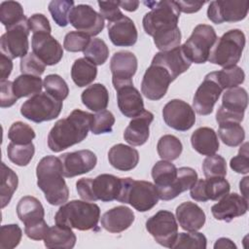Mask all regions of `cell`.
<instances>
[{
	"label": "cell",
	"mask_w": 249,
	"mask_h": 249,
	"mask_svg": "<svg viewBox=\"0 0 249 249\" xmlns=\"http://www.w3.org/2000/svg\"><path fill=\"white\" fill-rule=\"evenodd\" d=\"M151 11L143 17L144 31L154 38L160 52L170 51L180 46L181 31L178 27L180 11L176 1L144 2Z\"/></svg>",
	"instance_id": "1"
},
{
	"label": "cell",
	"mask_w": 249,
	"mask_h": 249,
	"mask_svg": "<svg viewBox=\"0 0 249 249\" xmlns=\"http://www.w3.org/2000/svg\"><path fill=\"white\" fill-rule=\"evenodd\" d=\"M93 114L75 109L64 119L57 121L48 135L51 151L59 153L87 138L91 127Z\"/></svg>",
	"instance_id": "2"
},
{
	"label": "cell",
	"mask_w": 249,
	"mask_h": 249,
	"mask_svg": "<svg viewBox=\"0 0 249 249\" xmlns=\"http://www.w3.org/2000/svg\"><path fill=\"white\" fill-rule=\"evenodd\" d=\"M37 186L52 205H61L69 197V190L63 179V167L59 158L44 157L36 167Z\"/></svg>",
	"instance_id": "3"
},
{
	"label": "cell",
	"mask_w": 249,
	"mask_h": 249,
	"mask_svg": "<svg viewBox=\"0 0 249 249\" xmlns=\"http://www.w3.org/2000/svg\"><path fill=\"white\" fill-rule=\"evenodd\" d=\"M100 218V208L97 204L86 200H71L63 203L54 216L56 225L79 231L94 230Z\"/></svg>",
	"instance_id": "4"
},
{
	"label": "cell",
	"mask_w": 249,
	"mask_h": 249,
	"mask_svg": "<svg viewBox=\"0 0 249 249\" xmlns=\"http://www.w3.org/2000/svg\"><path fill=\"white\" fill-rule=\"evenodd\" d=\"M121 190L116 200L130 204L139 212H146L157 205L160 197L153 183L130 177L121 178Z\"/></svg>",
	"instance_id": "5"
},
{
	"label": "cell",
	"mask_w": 249,
	"mask_h": 249,
	"mask_svg": "<svg viewBox=\"0 0 249 249\" xmlns=\"http://www.w3.org/2000/svg\"><path fill=\"white\" fill-rule=\"evenodd\" d=\"M121 178L112 174H100L94 179L82 178L77 181L76 189L80 197L87 201L116 200L121 190Z\"/></svg>",
	"instance_id": "6"
},
{
	"label": "cell",
	"mask_w": 249,
	"mask_h": 249,
	"mask_svg": "<svg viewBox=\"0 0 249 249\" xmlns=\"http://www.w3.org/2000/svg\"><path fill=\"white\" fill-rule=\"evenodd\" d=\"M245 35L240 29H231L217 39L208 61L224 68L236 65L245 47Z\"/></svg>",
	"instance_id": "7"
},
{
	"label": "cell",
	"mask_w": 249,
	"mask_h": 249,
	"mask_svg": "<svg viewBox=\"0 0 249 249\" xmlns=\"http://www.w3.org/2000/svg\"><path fill=\"white\" fill-rule=\"evenodd\" d=\"M17 214L25 226L24 232L28 238L44 239L49 226L44 220L45 210L39 199L31 196L21 197L17 205Z\"/></svg>",
	"instance_id": "8"
},
{
	"label": "cell",
	"mask_w": 249,
	"mask_h": 249,
	"mask_svg": "<svg viewBox=\"0 0 249 249\" xmlns=\"http://www.w3.org/2000/svg\"><path fill=\"white\" fill-rule=\"evenodd\" d=\"M218 37L215 29L208 24L196 25L189 39L182 45L191 62L201 64L208 60L210 52Z\"/></svg>",
	"instance_id": "9"
},
{
	"label": "cell",
	"mask_w": 249,
	"mask_h": 249,
	"mask_svg": "<svg viewBox=\"0 0 249 249\" xmlns=\"http://www.w3.org/2000/svg\"><path fill=\"white\" fill-rule=\"evenodd\" d=\"M61 109L62 101L57 100L48 92H40L22 103L20 114L25 119L39 124L56 119Z\"/></svg>",
	"instance_id": "10"
},
{
	"label": "cell",
	"mask_w": 249,
	"mask_h": 249,
	"mask_svg": "<svg viewBox=\"0 0 249 249\" xmlns=\"http://www.w3.org/2000/svg\"><path fill=\"white\" fill-rule=\"evenodd\" d=\"M247 105L248 94L245 89L241 87L228 89L223 94L222 105L216 113L217 123L242 122Z\"/></svg>",
	"instance_id": "11"
},
{
	"label": "cell",
	"mask_w": 249,
	"mask_h": 249,
	"mask_svg": "<svg viewBox=\"0 0 249 249\" xmlns=\"http://www.w3.org/2000/svg\"><path fill=\"white\" fill-rule=\"evenodd\" d=\"M146 229L154 239L161 246L172 248L178 235V224L173 213L160 210L146 222Z\"/></svg>",
	"instance_id": "12"
},
{
	"label": "cell",
	"mask_w": 249,
	"mask_h": 249,
	"mask_svg": "<svg viewBox=\"0 0 249 249\" xmlns=\"http://www.w3.org/2000/svg\"><path fill=\"white\" fill-rule=\"evenodd\" d=\"M29 32L27 18L7 29L0 39L1 53L11 59L25 56L29 49Z\"/></svg>",
	"instance_id": "13"
},
{
	"label": "cell",
	"mask_w": 249,
	"mask_h": 249,
	"mask_svg": "<svg viewBox=\"0 0 249 249\" xmlns=\"http://www.w3.org/2000/svg\"><path fill=\"white\" fill-rule=\"evenodd\" d=\"M248 10L249 1L247 0H217L210 2L207 9V18L216 24L235 22L244 19Z\"/></svg>",
	"instance_id": "14"
},
{
	"label": "cell",
	"mask_w": 249,
	"mask_h": 249,
	"mask_svg": "<svg viewBox=\"0 0 249 249\" xmlns=\"http://www.w3.org/2000/svg\"><path fill=\"white\" fill-rule=\"evenodd\" d=\"M172 81L169 72L164 67L151 63L144 73L141 91L148 99L159 100L165 95Z\"/></svg>",
	"instance_id": "15"
},
{
	"label": "cell",
	"mask_w": 249,
	"mask_h": 249,
	"mask_svg": "<svg viewBox=\"0 0 249 249\" xmlns=\"http://www.w3.org/2000/svg\"><path fill=\"white\" fill-rule=\"evenodd\" d=\"M69 22L78 31L89 36L99 34L104 28V18L91 6L79 4L74 6L69 15Z\"/></svg>",
	"instance_id": "16"
},
{
	"label": "cell",
	"mask_w": 249,
	"mask_h": 249,
	"mask_svg": "<svg viewBox=\"0 0 249 249\" xmlns=\"http://www.w3.org/2000/svg\"><path fill=\"white\" fill-rule=\"evenodd\" d=\"M164 123L178 131L189 130L196 123L194 109L181 99H172L162 108Z\"/></svg>",
	"instance_id": "17"
},
{
	"label": "cell",
	"mask_w": 249,
	"mask_h": 249,
	"mask_svg": "<svg viewBox=\"0 0 249 249\" xmlns=\"http://www.w3.org/2000/svg\"><path fill=\"white\" fill-rule=\"evenodd\" d=\"M137 66V57L131 52L120 51L115 53L110 61L114 89H116L122 86L133 84L132 77L136 73Z\"/></svg>",
	"instance_id": "18"
},
{
	"label": "cell",
	"mask_w": 249,
	"mask_h": 249,
	"mask_svg": "<svg viewBox=\"0 0 249 249\" xmlns=\"http://www.w3.org/2000/svg\"><path fill=\"white\" fill-rule=\"evenodd\" d=\"M222 91L223 89L219 86L211 74L208 73L195 93L193 100V107L195 111L201 116L211 114Z\"/></svg>",
	"instance_id": "19"
},
{
	"label": "cell",
	"mask_w": 249,
	"mask_h": 249,
	"mask_svg": "<svg viewBox=\"0 0 249 249\" xmlns=\"http://www.w3.org/2000/svg\"><path fill=\"white\" fill-rule=\"evenodd\" d=\"M63 175L66 178H72L91 171L97 162L96 155L90 150H80L64 153L59 157Z\"/></svg>",
	"instance_id": "20"
},
{
	"label": "cell",
	"mask_w": 249,
	"mask_h": 249,
	"mask_svg": "<svg viewBox=\"0 0 249 249\" xmlns=\"http://www.w3.org/2000/svg\"><path fill=\"white\" fill-rule=\"evenodd\" d=\"M230 189V183L225 177L199 179L191 188L190 196L196 201L218 200L229 194Z\"/></svg>",
	"instance_id": "21"
},
{
	"label": "cell",
	"mask_w": 249,
	"mask_h": 249,
	"mask_svg": "<svg viewBox=\"0 0 249 249\" xmlns=\"http://www.w3.org/2000/svg\"><path fill=\"white\" fill-rule=\"evenodd\" d=\"M32 51L46 65L57 64L63 56L60 43L51 33H36L32 35Z\"/></svg>",
	"instance_id": "22"
},
{
	"label": "cell",
	"mask_w": 249,
	"mask_h": 249,
	"mask_svg": "<svg viewBox=\"0 0 249 249\" xmlns=\"http://www.w3.org/2000/svg\"><path fill=\"white\" fill-rule=\"evenodd\" d=\"M248 210V199L236 193L227 194L211 207L213 217L230 223L234 218L244 215Z\"/></svg>",
	"instance_id": "23"
},
{
	"label": "cell",
	"mask_w": 249,
	"mask_h": 249,
	"mask_svg": "<svg viewBox=\"0 0 249 249\" xmlns=\"http://www.w3.org/2000/svg\"><path fill=\"white\" fill-rule=\"evenodd\" d=\"M152 64H159L164 67L174 81L179 75L186 72L192 62L187 57L182 46L165 52H160L155 54L152 59Z\"/></svg>",
	"instance_id": "24"
},
{
	"label": "cell",
	"mask_w": 249,
	"mask_h": 249,
	"mask_svg": "<svg viewBox=\"0 0 249 249\" xmlns=\"http://www.w3.org/2000/svg\"><path fill=\"white\" fill-rule=\"evenodd\" d=\"M108 36L117 47H131L138 38L136 26L131 18L126 16L108 23Z\"/></svg>",
	"instance_id": "25"
},
{
	"label": "cell",
	"mask_w": 249,
	"mask_h": 249,
	"mask_svg": "<svg viewBox=\"0 0 249 249\" xmlns=\"http://www.w3.org/2000/svg\"><path fill=\"white\" fill-rule=\"evenodd\" d=\"M154 121V115L144 110L138 116L132 118L124 131V139L131 146L145 144L150 135V124Z\"/></svg>",
	"instance_id": "26"
},
{
	"label": "cell",
	"mask_w": 249,
	"mask_h": 249,
	"mask_svg": "<svg viewBox=\"0 0 249 249\" xmlns=\"http://www.w3.org/2000/svg\"><path fill=\"white\" fill-rule=\"evenodd\" d=\"M116 90L118 107L124 116L134 118L145 110L142 95L133 84L122 86Z\"/></svg>",
	"instance_id": "27"
},
{
	"label": "cell",
	"mask_w": 249,
	"mask_h": 249,
	"mask_svg": "<svg viewBox=\"0 0 249 249\" xmlns=\"http://www.w3.org/2000/svg\"><path fill=\"white\" fill-rule=\"evenodd\" d=\"M133 211L126 206L120 205L106 211L101 217V226L112 233H120L127 230L134 222Z\"/></svg>",
	"instance_id": "28"
},
{
	"label": "cell",
	"mask_w": 249,
	"mask_h": 249,
	"mask_svg": "<svg viewBox=\"0 0 249 249\" xmlns=\"http://www.w3.org/2000/svg\"><path fill=\"white\" fill-rule=\"evenodd\" d=\"M176 218L180 227L188 231L200 230L206 220L204 211L195 202L186 201L176 208Z\"/></svg>",
	"instance_id": "29"
},
{
	"label": "cell",
	"mask_w": 249,
	"mask_h": 249,
	"mask_svg": "<svg viewBox=\"0 0 249 249\" xmlns=\"http://www.w3.org/2000/svg\"><path fill=\"white\" fill-rule=\"evenodd\" d=\"M108 160L114 168L121 171H129L138 164L139 154L136 149L119 143L109 150Z\"/></svg>",
	"instance_id": "30"
},
{
	"label": "cell",
	"mask_w": 249,
	"mask_h": 249,
	"mask_svg": "<svg viewBox=\"0 0 249 249\" xmlns=\"http://www.w3.org/2000/svg\"><path fill=\"white\" fill-rule=\"evenodd\" d=\"M191 143L194 150L202 156L214 155L220 146L215 130L207 126L196 129L191 136Z\"/></svg>",
	"instance_id": "31"
},
{
	"label": "cell",
	"mask_w": 249,
	"mask_h": 249,
	"mask_svg": "<svg viewBox=\"0 0 249 249\" xmlns=\"http://www.w3.org/2000/svg\"><path fill=\"white\" fill-rule=\"evenodd\" d=\"M152 177L157 188L159 197L172 186L177 177L176 166L168 160H160L152 168Z\"/></svg>",
	"instance_id": "32"
},
{
	"label": "cell",
	"mask_w": 249,
	"mask_h": 249,
	"mask_svg": "<svg viewBox=\"0 0 249 249\" xmlns=\"http://www.w3.org/2000/svg\"><path fill=\"white\" fill-rule=\"evenodd\" d=\"M76 240V235L70 228L55 225L48 229L44 237V244L50 249H71L75 246Z\"/></svg>",
	"instance_id": "33"
},
{
	"label": "cell",
	"mask_w": 249,
	"mask_h": 249,
	"mask_svg": "<svg viewBox=\"0 0 249 249\" xmlns=\"http://www.w3.org/2000/svg\"><path fill=\"white\" fill-rule=\"evenodd\" d=\"M83 104L93 112L105 110L109 103V92L106 87L100 83L89 86L81 95Z\"/></svg>",
	"instance_id": "34"
},
{
	"label": "cell",
	"mask_w": 249,
	"mask_h": 249,
	"mask_svg": "<svg viewBox=\"0 0 249 249\" xmlns=\"http://www.w3.org/2000/svg\"><path fill=\"white\" fill-rule=\"evenodd\" d=\"M197 180V173L192 167L177 168V177L172 186L161 196L160 199L170 200L178 196L183 192L191 189Z\"/></svg>",
	"instance_id": "35"
},
{
	"label": "cell",
	"mask_w": 249,
	"mask_h": 249,
	"mask_svg": "<svg viewBox=\"0 0 249 249\" xmlns=\"http://www.w3.org/2000/svg\"><path fill=\"white\" fill-rule=\"evenodd\" d=\"M97 75V68L94 63L86 57L78 58L71 68V78L76 86L83 88L91 84Z\"/></svg>",
	"instance_id": "36"
},
{
	"label": "cell",
	"mask_w": 249,
	"mask_h": 249,
	"mask_svg": "<svg viewBox=\"0 0 249 249\" xmlns=\"http://www.w3.org/2000/svg\"><path fill=\"white\" fill-rule=\"evenodd\" d=\"M42 87V79L39 76L34 75L21 74L13 82V89L18 99L40 93Z\"/></svg>",
	"instance_id": "37"
},
{
	"label": "cell",
	"mask_w": 249,
	"mask_h": 249,
	"mask_svg": "<svg viewBox=\"0 0 249 249\" xmlns=\"http://www.w3.org/2000/svg\"><path fill=\"white\" fill-rule=\"evenodd\" d=\"M211 76L219 84V86L224 89L238 87L245 80V73L241 67L233 65L231 67L223 68L220 71L210 72Z\"/></svg>",
	"instance_id": "38"
},
{
	"label": "cell",
	"mask_w": 249,
	"mask_h": 249,
	"mask_svg": "<svg viewBox=\"0 0 249 249\" xmlns=\"http://www.w3.org/2000/svg\"><path fill=\"white\" fill-rule=\"evenodd\" d=\"M18 185V178L16 172L8 167L5 162L1 163V185H0V196L1 207L4 208L9 204L11 198L16 192Z\"/></svg>",
	"instance_id": "39"
},
{
	"label": "cell",
	"mask_w": 249,
	"mask_h": 249,
	"mask_svg": "<svg viewBox=\"0 0 249 249\" xmlns=\"http://www.w3.org/2000/svg\"><path fill=\"white\" fill-rule=\"evenodd\" d=\"M219 124L218 134L222 142L230 147L241 145L245 139V131L240 123L224 122Z\"/></svg>",
	"instance_id": "40"
},
{
	"label": "cell",
	"mask_w": 249,
	"mask_h": 249,
	"mask_svg": "<svg viewBox=\"0 0 249 249\" xmlns=\"http://www.w3.org/2000/svg\"><path fill=\"white\" fill-rule=\"evenodd\" d=\"M26 19L23 8L17 1H4L0 5V20L6 30Z\"/></svg>",
	"instance_id": "41"
},
{
	"label": "cell",
	"mask_w": 249,
	"mask_h": 249,
	"mask_svg": "<svg viewBox=\"0 0 249 249\" xmlns=\"http://www.w3.org/2000/svg\"><path fill=\"white\" fill-rule=\"evenodd\" d=\"M157 151L161 160H174L180 157L183 151V145L176 136L165 134L158 141Z\"/></svg>",
	"instance_id": "42"
},
{
	"label": "cell",
	"mask_w": 249,
	"mask_h": 249,
	"mask_svg": "<svg viewBox=\"0 0 249 249\" xmlns=\"http://www.w3.org/2000/svg\"><path fill=\"white\" fill-rule=\"evenodd\" d=\"M35 153L33 143L16 144L11 142L7 147V155L9 160L18 166L27 165L32 160Z\"/></svg>",
	"instance_id": "43"
},
{
	"label": "cell",
	"mask_w": 249,
	"mask_h": 249,
	"mask_svg": "<svg viewBox=\"0 0 249 249\" xmlns=\"http://www.w3.org/2000/svg\"><path fill=\"white\" fill-rule=\"evenodd\" d=\"M83 53L85 57L95 65H102L109 56V48L102 39L93 38Z\"/></svg>",
	"instance_id": "44"
},
{
	"label": "cell",
	"mask_w": 249,
	"mask_h": 249,
	"mask_svg": "<svg viewBox=\"0 0 249 249\" xmlns=\"http://www.w3.org/2000/svg\"><path fill=\"white\" fill-rule=\"evenodd\" d=\"M73 7L74 1L53 0L49 4V12L58 26L65 27L69 23V15Z\"/></svg>",
	"instance_id": "45"
},
{
	"label": "cell",
	"mask_w": 249,
	"mask_h": 249,
	"mask_svg": "<svg viewBox=\"0 0 249 249\" xmlns=\"http://www.w3.org/2000/svg\"><path fill=\"white\" fill-rule=\"evenodd\" d=\"M43 87L46 92L59 101L64 100L69 93L67 83L57 74H50L43 81Z\"/></svg>",
	"instance_id": "46"
},
{
	"label": "cell",
	"mask_w": 249,
	"mask_h": 249,
	"mask_svg": "<svg viewBox=\"0 0 249 249\" xmlns=\"http://www.w3.org/2000/svg\"><path fill=\"white\" fill-rule=\"evenodd\" d=\"M207 246V239L201 232L190 231L179 232L176 237L172 248H193V249H205Z\"/></svg>",
	"instance_id": "47"
},
{
	"label": "cell",
	"mask_w": 249,
	"mask_h": 249,
	"mask_svg": "<svg viewBox=\"0 0 249 249\" xmlns=\"http://www.w3.org/2000/svg\"><path fill=\"white\" fill-rule=\"evenodd\" d=\"M36 134L33 128L25 123H14L8 131V137L11 142L16 144H30L35 138Z\"/></svg>",
	"instance_id": "48"
},
{
	"label": "cell",
	"mask_w": 249,
	"mask_h": 249,
	"mask_svg": "<svg viewBox=\"0 0 249 249\" xmlns=\"http://www.w3.org/2000/svg\"><path fill=\"white\" fill-rule=\"evenodd\" d=\"M202 170L206 178L225 177L227 175L226 160L220 155L207 156L202 162Z\"/></svg>",
	"instance_id": "49"
},
{
	"label": "cell",
	"mask_w": 249,
	"mask_h": 249,
	"mask_svg": "<svg viewBox=\"0 0 249 249\" xmlns=\"http://www.w3.org/2000/svg\"><path fill=\"white\" fill-rule=\"evenodd\" d=\"M22 237V231L17 224L3 225L0 229V248L12 249L17 247Z\"/></svg>",
	"instance_id": "50"
},
{
	"label": "cell",
	"mask_w": 249,
	"mask_h": 249,
	"mask_svg": "<svg viewBox=\"0 0 249 249\" xmlns=\"http://www.w3.org/2000/svg\"><path fill=\"white\" fill-rule=\"evenodd\" d=\"M115 124L114 115L108 110H102L93 115V121L91 124L90 130L93 134H103L110 133L113 130V125Z\"/></svg>",
	"instance_id": "51"
},
{
	"label": "cell",
	"mask_w": 249,
	"mask_h": 249,
	"mask_svg": "<svg viewBox=\"0 0 249 249\" xmlns=\"http://www.w3.org/2000/svg\"><path fill=\"white\" fill-rule=\"evenodd\" d=\"M89 41L90 38L89 35L80 31H70L64 37L63 48L71 53L84 52Z\"/></svg>",
	"instance_id": "52"
},
{
	"label": "cell",
	"mask_w": 249,
	"mask_h": 249,
	"mask_svg": "<svg viewBox=\"0 0 249 249\" xmlns=\"http://www.w3.org/2000/svg\"><path fill=\"white\" fill-rule=\"evenodd\" d=\"M20 72L22 74L41 76L46 69V64L33 53H27L20 58Z\"/></svg>",
	"instance_id": "53"
},
{
	"label": "cell",
	"mask_w": 249,
	"mask_h": 249,
	"mask_svg": "<svg viewBox=\"0 0 249 249\" xmlns=\"http://www.w3.org/2000/svg\"><path fill=\"white\" fill-rule=\"evenodd\" d=\"M231 168L236 173L247 174L249 172V152L248 142H245L238 151L237 156L231 159Z\"/></svg>",
	"instance_id": "54"
},
{
	"label": "cell",
	"mask_w": 249,
	"mask_h": 249,
	"mask_svg": "<svg viewBox=\"0 0 249 249\" xmlns=\"http://www.w3.org/2000/svg\"><path fill=\"white\" fill-rule=\"evenodd\" d=\"M100 15L108 22H113L124 17V14L119 8V1H98Z\"/></svg>",
	"instance_id": "55"
},
{
	"label": "cell",
	"mask_w": 249,
	"mask_h": 249,
	"mask_svg": "<svg viewBox=\"0 0 249 249\" xmlns=\"http://www.w3.org/2000/svg\"><path fill=\"white\" fill-rule=\"evenodd\" d=\"M28 26L33 34L51 33L52 27L49 19L43 14H34L28 18Z\"/></svg>",
	"instance_id": "56"
},
{
	"label": "cell",
	"mask_w": 249,
	"mask_h": 249,
	"mask_svg": "<svg viewBox=\"0 0 249 249\" xmlns=\"http://www.w3.org/2000/svg\"><path fill=\"white\" fill-rule=\"evenodd\" d=\"M0 106L2 108H8L13 106L18 101V97L16 96L13 89V82L8 80L0 81Z\"/></svg>",
	"instance_id": "57"
},
{
	"label": "cell",
	"mask_w": 249,
	"mask_h": 249,
	"mask_svg": "<svg viewBox=\"0 0 249 249\" xmlns=\"http://www.w3.org/2000/svg\"><path fill=\"white\" fill-rule=\"evenodd\" d=\"M206 2H196V1H176V4L179 8L180 12L186 13V14H192L196 13L201 9V7Z\"/></svg>",
	"instance_id": "58"
},
{
	"label": "cell",
	"mask_w": 249,
	"mask_h": 249,
	"mask_svg": "<svg viewBox=\"0 0 249 249\" xmlns=\"http://www.w3.org/2000/svg\"><path fill=\"white\" fill-rule=\"evenodd\" d=\"M0 70H1V81L7 80L13 70L12 59L6 56L4 53H0Z\"/></svg>",
	"instance_id": "59"
},
{
	"label": "cell",
	"mask_w": 249,
	"mask_h": 249,
	"mask_svg": "<svg viewBox=\"0 0 249 249\" xmlns=\"http://www.w3.org/2000/svg\"><path fill=\"white\" fill-rule=\"evenodd\" d=\"M214 248L218 249V248H231V249H236V245L233 243V241H231L230 238H226V237H221L219 239L216 240L215 244H214Z\"/></svg>",
	"instance_id": "60"
},
{
	"label": "cell",
	"mask_w": 249,
	"mask_h": 249,
	"mask_svg": "<svg viewBox=\"0 0 249 249\" xmlns=\"http://www.w3.org/2000/svg\"><path fill=\"white\" fill-rule=\"evenodd\" d=\"M139 1H119V6L128 12H134L139 6Z\"/></svg>",
	"instance_id": "61"
},
{
	"label": "cell",
	"mask_w": 249,
	"mask_h": 249,
	"mask_svg": "<svg viewBox=\"0 0 249 249\" xmlns=\"http://www.w3.org/2000/svg\"><path fill=\"white\" fill-rule=\"evenodd\" d=\"M248 180H249V177L245 176L239 183V189L242 194V196L246 199H248Z\"/></svg>",
	"instance_id": "62"
}]
</instances>
